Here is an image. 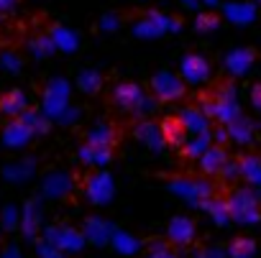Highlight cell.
<instances>
[{
  "instance_id": "6da1fadb",
  "label": "cell",
  "mask_w": 261,
  "mask_h": 258,
  "mask_svg": "<svg viewBox=\"0 0 261 258\" xmlns=\"http://www.w3.org/2000/svg\"><path fill=\"white\" fill-rule=\"evenodd\" d=\"M115 102L120 105V110L130 112V115H151L154 112V100L139 87V84H118L115 87Z\"/></svg>"
},
{
  "instance_id": "7a4b0ae2",
  "label": "cell",
  "mask_w": 261,
  "mask_h": 258,
  "mask_svg": "<svg viewBox=\"0 0 261 258\" xmlns=\"http://www.w3.org/2000/svg\"><path fill=\"white\" fill-rule=\"evenodd\" d=\"M44 243H49L51 248H57L62 255L64 253H80L85 245V238L77 227L69 225H51L44 230Z\"/></svg>"
},
{
  "instance_id": "3957f363",
  "label": "cell",
  "mask_w": 261,
  "mask_h": 258,
  "mask_svg": "<svg viewBox=\"0 0 261 258\" xmlns=\"http://www.w3.org/2000/svg\"><path fill=\"white\" fill-rule=\"evenodd\" d=\"M69 105V84L64 79H51L44 90V100H41V115L46 120H57L59 112Z\"/></svg>"
},
{
  "instance_id": "277c9868",
  "label": "cell",
  "mask_w": 261,
  "mask_h": 258,
  "mask_svg": "<svg viewBox=\"0 0 261 258\" xmlns=\"http://www.w3.org/2000/svg\"><path fill=\"white\" fill-rule=\"evenodd\" d=\"M115 194V182L108 171H95L87 182H85V197L92 205H108Z\"/></svg>"
},
{
  "instance_id": "5b68a950",
  "label": "cell",
  "mask_w": 261,
  "mask_h": 258,
  "mask_svg": "<svg viewBox=\"0 0 261 258\" xmlns=\"http://www.w3.org/2000/svg\"><path fill=\"white\" fill-rule=\"evenodd\" d=\"M169 192L187 199V202H192V205H202V202H207L210 187L205 182H197V179H172Z\"/></svg>"
},
{
  "instance_id": "8992f818",
  "label": "cell",
  "mask_w": 261,
  "mask_h": 258,
  "mask_svg": "<svg viewBox=\"0 0 261 258\" xmlns=\"http://www.w3.org/2000/svg\"><path fill=\"white\" fill-rule=\"evenodd\" d=\"M134 136L141 146H146L151 154H164L167 149V141H164V133H162V125L151 123V120H144L134 128Z\"/></svg>"
},
{
  "instance_id": "52a82bcc",
  "label": "cell",
  "mask_w": 261,
  "mask_h": 258,
  "mask_svg": "<svg viewBox=\"0 0 261 258\" xmlns=\"http://www.w3.org/2000/svg\"><path fill=\"white\" fill-rule=\"evenodd\" d=\"M74 189V179L67 171H49L41 179V194L46 199H64Z\"/></svg>"
},
{
  "instance_id": "ba28073f",
  "label": "cell",
  "mask_w": 261,
  "mask_h": 258,
  "mask_svg": "<svg viewBox=\"0 0 261 258\" xmlns=\"http://www.w3.org/2000/svg\"><path fill=\"white\" fill-rule=\"evenodd\" d=\"M113 225L105 220V217H100V215H95V217H87L85 220V225H82V238H85V243H92V245H105V243H110V238H113Z\"/></svg>"
},
{
  "instance_id": "9c48e42d",
  "label": "cell",
  "mask_w": 261,
  "mask_h": 258,
  "mask_svg": "<svg viewBox=\"0 0 261 258\" xmlns=\"http://www.w3.org/2000/svg\"><path fill=\"white\" fill-rule=\"evenodd\" d=\"M151 90H154V95H156L159 100H164V102H172V100L182 97V92H185L182 82H179L174 74H169V72L156 74V77L151 79Z\"/></svg>"
},
{
  "instance_id": "30bf717a",
  "label": "cell",
  "mask_w": 261,
  "mask_h": 258,
  "mask_svg": "<svg viewBox=\"0 0 261 258\" xmlns=\"http://www.w3.org/2000/svg\"><path fill=\"white\" fill-rule=\"evenodd\" d=\"M31 138H34V133L26 128V123L21 118H13L3 131V144L8 149H23V146L31 144Z\"/></svg>"
},
{
  "instance_id": "8fae6325",
  "label": "cell",
  "mask_w": 261,
  "mask_h": 258,
  "mask_svg": "<svg viewBox=\"0 0 261 258\" xmlns=\"http://www.w3.org/2000/svg\"><path fill=\"white\" fill-rule=\"evenodd\" d=\"M177 123L182 125V131L190 133V136H207V115L202 110L187 107V110L179 112Z\"/></svg>"
},
{
  "instance_id": "7c38bea8",
  "label": "cell",
  "mask_w": 261,
  "mask_h": 258,
  "mask_svg": "<svg viewBox=\"0 0 261 258\" xmlns=\"http://www.w3.org/2000/svg\"><path fill=\"white\" fill-rule=\"evenodd\" d=\"M18 227L23 230L26 238H31V240L36 238V233L41 227V202L39 199H29L21 207V225Z\"/></svg>"
},
{
  "instance_id": "4fadbf2b",
  "label": "cell",
  "mask_w": 261,
  "mask_h": 258,
  "mask_svg": "<svg viewBox=\"0 0 261 258\" xmlns=\"http://www.w3.org/2000/svg\"><path fill=\"white\" fill-rule=\"evenodd\" d=\"M34 174H36V161L34 159H18V161H11L3 169V177L11 184H26L29 179H34Z\"/></svg>"
},
{
  "instance_id": "5bb4252c",
  "label": "cell",
  "mask_w": 261,
  "mask_h": 258,
  "mask_svg": "<svg viewBox=\"0 0 261 258\" xmlns=\"http://www.w3.org/2000/svg\"><path fill=\"white\" fill-rule=\"evenodd\" d=\"M228 215H233L241 222H253L256 220V205H253V199L246 192H238L228 202Z\"/></svg>"
},
{
  "instance_id": "9a60e30c",
  "label": "cell",
  "mask_w": 261,
  "mask_h": 258,
  "mask_svg": "<svg viewBox=\"0 0 261 258\" xmlns=\"http://www.w3.org/2000/svg\"><path fill=\"white\" fill-rule=\"evenodd\" d=\"M29 110V97L21 90H11L8 95L0 97V112L11 115V118H21Z\"/></svg>"
},
{
  "instance_id": "2e32d148",
  "label": "cell",
  "mask_w": 261,
  "mask_h": 258,
  "mask_svg": "<svg viewBox=\"0 0 261 258\" xmlns=\"http://www.w3.org/2000/svg\"><path fill=\"white\" fill-rule=\"evenodd\" d=\"M167 235H169L172 243L187 245V243H192V238H195V225H192L190 217H174V220L169 222V227H167Z\"/></svg>"
},
{
  "instance_id": "e0dca14e",
  "label": "cell",
  "mask_w": 261,
  "mask_h": 258,
  "mask_svg": "<svg viewBox=\"0 0 261 258\" xmlns=\"http://www.w3.org/2000/svg\"><path fill=\"white\" fill-rule=\"evenodd\" d=\"M77 159H80L85 166L102 169V166H108V164H110V149H97V146L85 144V146L77 151Z\"/></svg>"
},
{
  "instance_id": "ac0fdd59",
  "label": "cell",
  "mask_w": 261,
  "mask_h": 258,
  "mask_svg": "<svg viewBox=\"0 0 261 258\" xmlns=\"http://www.w3.org/2000/svg\"><path fill=\"white\" fill-rule=\"evenodd\" d=\"M207 62L205 59H200V56H187L185 62H182V77L187 79V82H192V84H200V82H205L207 79Z\"/></svg>"
},
{
  "instance_id": "d6986e66",
  "label": "cell",
  "mask_w": 261,
  "mask_h": 258,
  "mask_svg": "<svg viewBox=\"0 0 261 258\" xmlns=\"http://www.w3.org/2000/svg\"><path fill=\"white\" fill-rule=\"evenodd\" d=\"M110 245H113V248H115L120 255H134V253H139V248H141V240H139L136 235L125 233V230H113Z\"/></svg>"
},
{
  "instance_id": "ffe728a7",
  "label": "cell",
  "mask_w": 261,
  "mask_h": 258,
  "mask_svg": "<svg viewBox=\"0 0 261 258\" xmlns=\"http://www.w3.org/2000/svg\"><path fill=\"white\" fill-rule=\"evenodd\" d=\"M115 141V131L108 125V123H97L90 128V133H87V144L90 146H97V149H110Z\"/></svg>"
},
{
  "instance_id": "44dd1931",
  "label": "cell",
  "mask_w": 261,
  "mask_h": 258,
  "mask_svg": "<svg viewBox=\"0 0 261 258\" xmlns=\"http://www.w3.org/2000/svg\"><path fill=\"white\" fill-rule=\"evenodd\" d=\"M223 166H225V151L218 149V146H210L200 156V169L205 174H218V171H223Z\"/></svg>"
},
{
  "instance_id": "7402d4cb",
  "label": "cell",
  "mask_w": 261,
  "mask_h": 258,
  "mask_svg": "<svg viewBox=\"0 0 261 258\" xmlns=\"http://www.w3.org/2000/svg\"><path fill=\"white\" fill-rule=\"evenodd\" d=\"M21 120L26 123V128H29L34 136H44V133L49 131V120H46L39 110H26V112L21 115Z\"/></svg>"
},
{
  "instance_id": "603a6c76",
  "label": "cell",
  "mask_w": 261,
  "mask_h": 258,
  "mask_svg": "<svg viewBox=\"0 0 261 258\" xmlns=\"http://www.w3.org/2000/svg\"><path fill=\"white\" fill-rule=\"evenodd\" d=\"M162 133H164V141L172 144V146H182L185 144V131L177 120H164L162 123Z\"/></svg>"
},
{
  "instance_id": "cb8c5ba5",
  "label": "cell",
  "mask_w": 261,
  "mask_h": 258,
  "mask_svg": "<svg viewBox=\"0 0 261 258\" xmlns=\"http://www.w3.org/2000/svg\"><path fill=\"white\" fill-rule=\"evenodd\" d=\"M100 84H102V79H100V74H97V72H92V69H87V72H82V74L77 77V87H80L85 95L97 92V90H100Z\"/></svg>"
},
{
  "instance_id": "d4e9b609",
  "label": "cell",
  "mask_w": 261,
  "mask_h": 258,
  "mask_svg": "<svg viewBox=\"0 0 261 258\" xmlns=\"http://www.w3.org/2000/svg\"><path fill=\"white\" fill-rule=\"evenodd\" d=\"M182 149H185V154L187 156H202L207 149H210V144H207V136H192V138H187L185 144H182Z\"/></svg>"
},
{
  "instance_id": "484cf974",
  "label": "cell",
  "mask_w": 261,
  "mask_h": 258,
  "mask_svg": "<svg viewBox=\"0 0 261 258\" xmlns=\"http://www.w3.org/2000/svg\"><path fill=\"white\" fill-rule=\"evenodd\" d=\"M0 225H3L6 230H18V225H21V210L16 205H8L3 212H0Z\"/></svg>"
},
{
  "instance_id": "4316f807",
  "label": "cell",
  "mask_w": 261,
  "mask_h": 258,
  "mask_svg": "<svg viewBox=\"0 0 261 258\" xmlns=\"http://www.w3.org/2000/svg\"><path fill=\"white\" fill-rule=\"evenodd\" d=\"M205 210L210 212V217H213L215 222H225V220H228V205H223V202H218V199L205 202Z\"/></svg>"
},
{
  "instance_id": "83f0119b",
  "label": "cell",
  "mask_w": 261,
  "mask_h": 258,
  "mask_svg": "<svg viewBox=\"0 0 261 258\" xmlns=\"http://www.w3.org/2000/svg\"><path fill=\"white\" fill-rule=\"evenodd\" d=\"M80 120V110L77 107H72V105H67L62 112H59V118H57V123L59 125H74Z\"/></svg>"
},
{
  "instance_id": "f1b7e54d",
  "label": "cell",
  "mask_w": 261,
  "mask_h": 258,
  "mask_svg": "<svg viewBox=\"0 0 261 258\" xmlns=\"http://www.w3.org/2000/svg\"><path fill=\"white\" fill-rule=\"evenodd\" d=\"M251 250H253V245H251L248 240H236V243L230 245V255H233V258H248Z\"/></svg>"
},
{
  "instance_id": "f546056e",
  "label": "cell",
  "mask_w": 261,
  "mask_h": 258,
  "mask_svg": "<svg viewBox=\"0 0 261 258\" xmlns=\"http://www.w3.org/2000/svg\"><path fill=\"white\" fill-rule=\"evenodd\" d=\"M0 67H3L6 72H11V74H16V72H21V59L16 54H3L0 56Z\"/></svg>"
},
{
  "instance_id": "4dcf8cb0",
  "label": "cell",
  "mask_w": 261,
  "mask_h": 258,
  "mask_svg": "<svg viewBox=\"0 0 261 258\" xmlns=\"http://www.w3.org/2000/svg\"><path fill=\"white\" fill-rule=\"evenodd\" d=\"M57 44H59V49L72 51V49L77 46V39H74L72 34H67V31H57Z\"/></svg>"
},
{
  "instance_id": "1f68e13d",
  "label": "cell",
  "mask_w": 261,
  "mask_h": 258,
  "mask_svg": "<svg viewBox=\"0 0 261 258\" xmlns=\"http://www.w3.org/2000/svg\"><path fill=\"white\" fill-rule=\"evenodd\" d=\"M36 253H39V258H64V255H62L57 248H51V245H49V243H44V240L39 243Z\"/></svg>"
},
{
  "instance_id": "d6a6232c",
  "label": "cell",
  "mask_w": 261,
  "mask_h": 258,
  "mask_svg": "<svg viewBox=\"0 0 261 258\" xmlns=\"http://www.w3.org/2000/svg\"><path fill=\"white\" fill-rule=\"evenodd\" d=\"M149 258H177L167 245H162V243H154L151 245V250H149Z\"/></svg>"
},
{
  "instance_id": "836d02e7",
  "label": "cell",
  "mask_w": 261,
  "mask_h": 258,
  "mask_svg": "<svg viewBox=\"0 0 261 258\" xmlns=\"http://www.w3.org/2000/svg\"><path fill=\"white\" fill-rule=\"evenodd\" d=\"M31 51H34L36 56H49V54H51V44H49L46 39H41V41H34V44H31Z\"/></svg>"
},
{
  "instance_id": "e575fe53",
  "label": "cell",
  "mask_w": 261,
  "mask_h": 258,
  "mask_svg": "<svg viewBox=\"0 0 261 258\" xmlns=\"http://www.w3.org/2000/svg\"><path fill=\"white\" fill-rule=\"evenodd\" d=\"M0 258H23V255H21V248L18 245H8L3 253H0Z\"/></svg>"
},
{
  "instance_id": "d590c367",
  "label": "cell",
  "mask_w": 261,
  "mask_h": 258,
  "mask_svg": "<svg viewBox=\"0 0 261 258\" xmlns=\"http://www.w3.org/2000/svg\"><path fill=\"white\" fill-rule=\"evenodd\" d=\"M200 258H213V255H210V253H205V255H200Z\"/></svg>"
}]
</instances>
